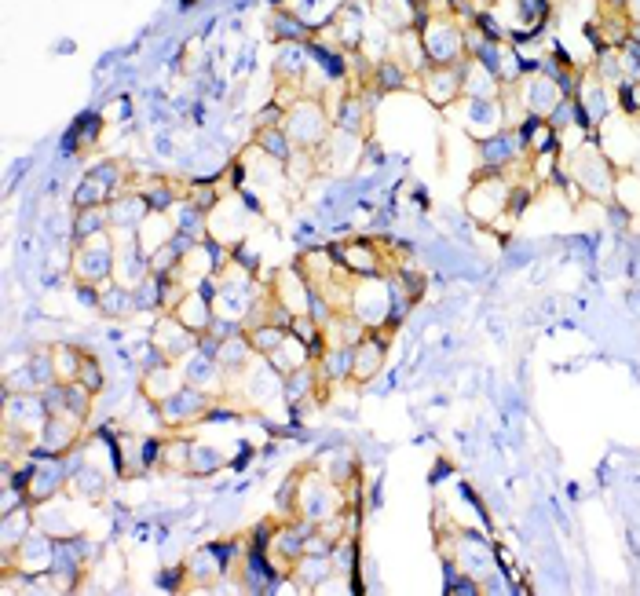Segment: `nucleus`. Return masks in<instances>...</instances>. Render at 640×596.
Segmentation results:
<instances>
[{
    "mask_svg": "<svg viewBox=\"0 0 640 596\" xmlns=\"http://www.w3.org/2000/svg\"><path fill=\"white\" fill-rule=\"evenodd\" d=\"M509 194H512V180L509 172H483L480 180L472 183L469 198V213L480 220V224H498L502 216H509Z\"/></svg>",
    "mask_w": 640,
    "mask_h": 596,
    "instance_id": "obj_6",
    "label": "nucleus"
},
{
    "mask_svg": "<svg viewBox=\"0 0 640 596\" xmlns=\"http://www.w3.org/2000/svg\"><path fill=\"white\" fill-rule=\"evenodd\" d=\"M417 33H421V44H425L432 66H461L469 59L465 55V26L450 11H428Z\"/></svg>",
    "mask_w": 640,
    "mask_h": 596,
    "instance_id": "obj_1",
    "label": "nucleus"
},
{
    "mask_svg": "<svg viewBox=\"0 0 640 596\" xmlns=\"http://www.w3.org/2000/svg\"><path fill=\"white\" fill-rule=\"evenodd\" d=\"M619 59H622V81L626 85H640V44L626 41L619 48Z\"/></svg>",
    "mask_w": 640,
    "mask_h": 596,
    "instance_id": "obj_39",
    "label": "nucleus"
},
{
    "mask_svg": "<svg viewBox=\"0 0 640 596\" xmlns=\"http://www.w3.org/2000/svg\"><path fill=\"white\" fill-rule=\"evenodd\" d=\"M392 308H395V289L392 278H359L352 286V315L363 322L366 330H388L392 333Z\"/></svg>",
    "mask_w": 640,
    "mask_h": 596,
    "instance_id": "obj_3",
    "label": "nucleus"
},
{
    "mask_svg": "<svg viewBox=\"0 0 640 596\" xmlns=\"http://www.w3.org/2000/svg\"><path fill=\"white\" fill-rule=\"evenodd\" d=\"M465 99H502V81L476 59H465Z\"/></svg>",
    "mask_w": 640,
    "mask_h": 596,
    "instance_id": "obj_26",
    "label": "nucleus"
},
{
    "mask_svg": "<svg viewBox=\"0 0 640 596\" xmlns=\"http://www.w3.org/2000/svg\"><path fill=\"white\" fill-rule=\"evenodd\" d=\"M465 128H469L480 143L498 136L502 128H509L502 99H465Z\"/></svg>",
    "mask_w": 640,
    "mask_h": 596,
    "instance_id": "obj_14",
    "label": "nucleus"
},
{
    "mask_svg": "<svg viewBox=\"0 0 640 596\" xmlns=\"http://www.w3.org/2000/svg\"><path fill=\"white\" fill-rule=\"evenodd\" d=\"M77 381L85 384V388H88L92 395H99L103 388H107V373H103V366H99L96 355H88V352H85V359H81V373H77Z\"/></svg>",
    "mask_w": 640,
    "mask_h": 596,
    "instance_id": "obj_37",
    "label": "nucleus"
},
{
    "mask_svg": "<svg viewBox=\"0 0 640 596\" xmlns=\"http://www.w3.org/2000/svg\"><path fill=\"white\" fill-rule=\"evenodd\" d=\"M187 202H194L205 213H213L216 205H220V191H216V183H191L187 187Z\"/></svg>",
    "mask_w": 640,
    "mask_h": 596,
    "instance_id": "obj_40",
    "label": "nucleus"
},
{
    "mask_svg": "<svg viewBox=\"0 0 640 596\" xmlns=\"http://www.w3.org/2000/svg\"><path fill=\"white\" fill-rule=\"evenodd\" d=\"M256 147H260V154L271 161H278V165H286L289 158H293V139L286 136V128L275 125V128H256Z\"/></svg>",
    "mask_w": 640,
    "mask_h": 596,
    "instance_id": "obj_29",
    "label": "nucleus"
},
{
    "mask_svg": "<svg viewBox=\"0 0 640 596\" xmlns=\"http://www.w3.org/2000/svg\"><path fill=\"white\" fill-rule=\"evenodd\" d=\"M330 575H333L330 553H304L300 560H293V567H289V578L304 589H319Z\"/></svg>",
    "mask_w": 640,
    "mask_h": 596,
    "instance_id": "obj_22",
    "label": "nucleus"
},
{
    "mask_svg": "<svg viewBox=\"0 0 640 596\" xmlns=\"http://www.w3.org/2000/svg\"><path fill=\"white\" fill-rule=\"evenodd\" d=\"M308 52H311V48L304 41H286L282 48H278V55H275L278 85H300V88H304V77L311 74Z\"/></svg>",
    "mask_w": 640,
    "mask_h": 596,
    "instance_id": "obj_18",
    "label": "nucleus"
},
{
    "mask_svg": "<svg viewBox=\"0 0 640 596\" xmlns=\"http://www.w3.org/2000/svg\"><path fill=\"white\" fill-rule=\"evenodd\" d=\"M366 326L359 319H355L352 311H337L326 326H322V337H326V344H337V348H355V344L366 337Z\"/></svg>",
    "mask_w": 640,
    "mask_h": 596,
    "instance_id": "obj_25",
    "label": "nucleus"
},
{
    "mask_svg": "<svg viewBox=\"0 0 640 596\" xmlns=\"http://www.w3.org/2000/svg\"><path fill=\"white\" fill-rule=\"evenodd\" d=\"M180 370H183V381L194 384V388H202L205 395H213V399L227 395V384H231V377H227V370L220 366V359H216V355L202 352V348H194V352L180 362Z\"/></svg>",
    "mask_w": 640,
    "mask_h": 596,
    "instance_id": "obj_10",
    "label": "nucleus"
},
{
    "mask_svg": "<svg viewBox=\"0 0 640 596\" xmlns=\"http://www.w3.org/2000/svg\"><path fill=\"white\" fill-rule=\"evenodd\" d=\"M33 531V512L30 501H22L19 509L4 512V556H11L19 549V542Z\"/></svg>",
    "mask_w": 640,
    "mask_h": 596,
    "instance_id": "obj_31",
    "label": "nucleus"
},
{
    "mask_svg": "<svg viewBox=\"0 0 640 596\" xmlns=\"http://www.w3.org/2000/svg\"><path fill=\"white\" fill-rule=\"evenodd\" d=\"M220 469H224V454H220L213 443L191 439V465H187V472H194V476H213V472Z\"/></svg>",
    "mask_w": 640,
    "mask_h": 596,
    "instance_id": "obj_32",
    "label": "nucleus"
},
{
    "mask_svg": "<svg viewBox=\"0 0 640 596\" xmlns=\"http://www.w3.org/2000/svg\"><path fill=\"white\" fill-rule=\"evenodd\" d=\"M271 30H275L278 41H308V26H304L297 15H289V11H275Z\"/></svg>",
    "mask_w": 640,
    "mask_h": 596,
    "instance_id": "obj_35",
    "label": "nucleus"
},
{
    "mask_svg": "<svg viewBox=\"0 0 640 596\" xmlns=\"http://www.w3.org/2000/svg\"><path fill=\"white\" fill-rule=\"evenodd\" d=\"M70 490V465L63 458H44V465L33 461V479H30V490H26V498L30 505H48L55 501V494H63Z\"/></svg>",
    "mask_w": 640,
    "mask_h": 596,
    "instance_id": "obj_12",
    "label": "nucleus"
},
{
    "mask_svg": "<svg viewBox=\"0 0 640 596\" xmlns=\"http://www.w3.org/2000/svg\"><path fill=\"white\" fill-rule=\"evenodd\" d=\"M363 92H348V96H341V107L333 114V128L352 132V136H366V132H370V99H366Z\"/></svg>",
    "mask_w": 640,
    "mask_h": 596,
    "instance_id": "obj_20",
    "label": "nucleus"
},
{
    "mask_svg": "<svg viewBox=\"0 0 640 596\" xmlns=\"http://www.w3.org/2000/svg\"><path fill=\"white\" fill-rule=\"evenodd\" d=\"M99 311L107 319H128L136 311V300H132V289L121 286V282H107L99 289Z\"/></svg>",
    "mask_w": 640,
    "mask_h": 596,
    "instance_id": "obj_30",
    "label": "nucleus"
},
{
    "mask_svg": "<svg viewBox=\"0 0 640 596\" xmlns=\"http://www.w3.org/2000/svg\"><path fill=\"white\" fill-rule=\"evenodd\" d=\"M286 136L293 139V147H304V150H319L333 132V114L322 107L315 96H300L293 107L286 110Z\"/></svg>",
    "mask_w": 640,
    "mask_h": 596,
    "instance_id": "obj_2",
    "label": "nucleus"
},
{
    "mask_svg": "<svg viewBox=\"0 0 640 596\" xmlns=\"http://www.w3.org/2000/svg\"><path fill=\"white\" fill-rule=\"evenodd\" d=\"M70 267H74L77 282H88V286H107L114 282V267H118V242L107 235L88 238V242L74 245L70 253Z\"/></svg>",
    "mask_w": 640,
    "mask_h": 596,
    "instance_id": "obj_5",
    "label": "nucleus"
},
{
    "mask_svg": "<svg viewBox=\"0 0 640 596\" xmlns=\"http://www.w3.org/2000/svg\"><path fill=\"white\" fill-rule=\"evenodd\" d=\"M264 359L271 362V366H275V370L282 373V377H289L293 370H300V366H308V362H311V352H308V344L297 341V337L289 333L286 341L278 344V348H275L271 355H264Z\"/></svg>",
    "mask_w": 640,
    "mask_h": 596,
    "instance_id": "obj_28",
    "label": "nucleus"
},
{
    "mask_svg": "<svg viewBox=\"0 0 640 596\" xmlns=\"http://www.w3.org/2000/svg\"><path fill=\"white\" fill-rule=\"evenodd\" d=\"M567 180H575V187L589 198H611L615 194V161L604 154L600 147H578L567 161Z\"/></svg>",
    "mask_w": 640,
    "mask_h": 596,
    "instance_id": "obj_4",
    "label": "nucleus"
},
{
    "mask_svg": "<svg viewBox=\"0 0 640 596\" xmlns=\"http://www.w3.org/2000/svg\"><path fill=\"white\" fill-rule=\"evenodd\" d=\"M154 410H158V417L165 425L187 428L194 425V421H205V417L213 414V395H205L202 388H194V384H183L180 392L169 395V399L158 403Z\"/></svg>",
    "mask_w": 640,
    "mask_h": 596,
    "instance_id": "obj_7",
    "label": "nucleus"
},
{
    "mask_svg": "<svg viewBox=\"0 0 640 596\" xmlns=\"http://www.w3.org/2000/svg\"><path fill=\"white\" fill-rule=\"evenodd\" d=\"M216 359H220V366L227 370V377H235V373L246 370L249 362L256 359V348H253V341H249V333H238V337H227V341H220V352H216Z\"/></svg>",
    "mask_w": 640,
    "mask_h": 596,
    "instance_id": "obj_27",
    "label": "nucleus"
},
{
    "mask_svg": "<svg viewBox=\"0 0 640 596\" xmlns=\"http://www.w3.org/2000/svg\"><path fill=\"white\" fill-rule=\"evenodd\" d=\"M107 209H110V231H139V224L150 216L147 198L136 187H128L118 198H110Z\"/></svg>",
    "mask_w": 640,
    "mask_h": 596,
    "instance_id": "obj_16",
    "label": "nucleus"
},
{
    "mask_svg": "<svg viewBox=\"0 0 640 596\" xmlns=\"http://www.w3.org/2000/svg\"><path fill=\"white\" fill-rule=\"evenodd\" d=\"M333 256H337V264H341L352 278L384 275L381 249H377V242H370V238H352V242H344V245H333Z\"/></svg>",
    "mask_w": 640,
    "mask_h": 596,
    "instance_id": "obj_11",
    "label": "nucleus"
},
{
    "mask_svg": "<svg viewBox=\"0 0 640 596\" xmlns=\"http://www.w3.org/2000/svg\"><path fill=\"white\" fill-rule=\"evenodd\" d=\"M183 370L180 362H161V366H154V370L143 373V395H147V403H165L169 395H176L183 388Z\"/></svg>",
    "mask_w": 640,
    "mask_h": 596,
    "instance_id": "obj_19",
    "label": "nucleus"
},
{
    "mask_svg": "<svg viewBox=\"0 0 640 596\" xmlns=\"http://www.w3.org/2000/svg\"><path fill=\"white\" fill-rule=\"evenodd\" d=\"M417 85L425 92L428 103H436L439 110L454 107L458 99H465V63L461 66H428L417 77Z\"/></svg>",
    "mask_w": 640,
    "mask_h": 596,
    "instance_id": "obj_9",
    "label": "nucleus"
},
{
    "mask_svg": "<svg viewBox=\"0 0 640 596\" xmlns=\"http://www.w3.org/2000/svg\"><path fill=\"white\" fill-rule=\"evenodd\" d=\"M110 487V476L99 465H92V461H81L77 469H70V494H77V498H103Z\"/></svg>",
    "mask_w": 640,
    "mask_h": 596,
    "instance_id": "obj_24",
    "label": "nucleus"
},
{
    "mask_svg": "<svg viewBox=\"0 0 640 596\" xmlns=\"http://www.w3.org/2000/svg\"><path fill=\"white\" fill-rule=\"evenodd\" d=\"M110 231V209L107 205H88L74 209V227H70V245H81L88 238H99Z\"/></svg>",
    "mask_w": 640,
    "mask_h": 596,
    "instance_id": "obj_23",
    "label": "nucleus"
},
{
    "mask_svg": "<svg viewBox=\"0 0 640 596\" xmlns=\"http://www.w3.org/2000/svg\"><path fill=\"white\" fill-rule=\"evenodd\" d=\"M172 315H176V319H180L187 330H194L198 337H202V333H209V326H213V319H216L213 293H209V289H202V286L187 289L180 304L172 308Z\"/></svg>",
    "mask_w": 640,
    "mask_h": 596,
    "instance_id": "obj_15",
    "label": "nucleus"
},
{
    "mask_svg": "<svg viewBox=\"0 0 640 596\" xmlns=\"http://www.w3.org/2000/svg\"><path fill=\"white\" fill-rule=\"evenodd\" d=\"M315 366H319L322 384H330V388H341V384L352 381L355 348H337V344H330V348H326V352L315 359Z\"/></svg>",
    "mask_w": 640,
    "mask_h": 596,
    "instance_id": "obj_21",
    "label": "nucleus"
},
{
    "mask_svg": "<svg viewBox=\"0 0 640 596\" xmlns=\"http://www.w3.org/2000/svg\"><path fill=\"white\" fill-rule=\"evenodd\" d=\"M52 355H55V373H59V381H77L85 352H81V348H70V344H55Z\"/></svg>",
    "mask_w": 640,
    "mask_h": 596,
    "instance_id": "obj_34",
    "label": "nucleus"
},
{
    "mask_svg": "<svg viewBox=\"0 0 640 596\" xmlns=\"http://www.w3.org/2000/svg\"><path fill=\"white\" fill-rule=\"evenodd\" d=\"M99 128H103V121L99 118H81L74 125V132H70V139H66V147L70 150H92L96 147V139H99Z\"/></svg>",
    "mask_w": 640,
    "mask_h": 596,
    "instance_id": "obj_36",
    "label": "nucleus"
},
{
    "mask_svg": "<svg viewBox=\"0 0 640 596\" xmlns=\"http://www.w3.org/2000/svg\"><path fill=\"white\" fill-rule=\"evenodd\" d=\"M150 341L158 344L161 352L169 355L172 362H183L194 348H198L202 337H198L194 330H187L172 311H165V315H158V326H154V333H150Z\"/></svg>",
    "mask_w": 640,
    "mask_h": 596,
    "instance_id": "obj_13",
    "label": "nucleus"
},
{
    "mask_svg": "<svg viewBox=\"0 0 640 596\" xmlns=\"http://www.w3.org/2000/svg\"><path fill=\"white\" fill-rule=\"evenodd\" d=\"M333 556V575H352L355 571V556H359V549H355L352 538H341V542L330 549Z\"/></svg>",
    "mask_w": 640,
    "mask_h": 596,
    "instance_id": "obj_38",
    "label": "nucleus"
},
{
    "mask_svg": "<svg viewBox=\"0 0 640 596\" xmlns=\"http://www.w3.org/2000/svg\"><path fill=\"white\" fill-rule=\"evenodd\" d=\"M48 403H44L41 392H8L4 395V425L8 428H19L26 436H41V428L48 425Z\"/></svg>",
    "mask_w": 640,
    "mask_h": 596,
    "instance_id": "obj_8",
    "label": "nucleus"
},
{
    "mask_svg": "<svg viewBox=\"0 0 640 596\" xmlns=\"http://www.w3.org/2000/svg\"><path fill=\"white\" fill-rule=\"evenodd\" d=\"M384 352H388V330L377 337V330H370L363 341L355 344V370H352V381L355 384H366L374 381L377 370L384 366Z\"/></svg>",
    "mask_w": 640,
    "mask_h": 596,
    "instance_id": "obj_17",
    "label": "nucleus"
},
{
    "mask_svg": "<svg viewBox=\"0 0 640 596\" xmlns=\"http://www.w3.org/2000/svg\"><path fill=\"white\" fill-rule=\"evenodd\" d=\"M249 341H253L256 355H271L278 348V344L286 341L289 330L286 326H275V322H260V326H246Z\"/></svg>",
    "mask_w": 640,
    "mask_h": 596,
    "instance_id": "obj_33",
    "label": "nucleus"
}]
</instances>
